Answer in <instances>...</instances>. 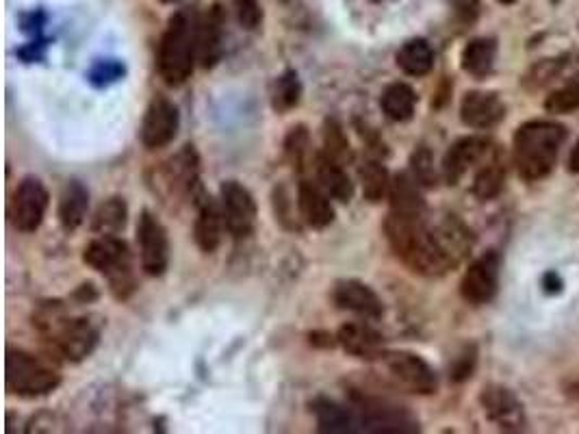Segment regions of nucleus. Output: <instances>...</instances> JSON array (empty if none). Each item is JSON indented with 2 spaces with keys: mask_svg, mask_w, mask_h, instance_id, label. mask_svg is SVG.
Returning <instances> with one entry per match:
<instances>
[{
  "mask_svg": "<svg viewBox=\"0 0 579 434\" xmlns=\"http://www.w3.org/2000/svg\"><path fill=\"white\" fill-rule=\"evenodd\" d=\"M386 239L410 270L421 276H443L454 270V261L447 257L434 226L426 220V215L410 217L389 213L384 222Z\"/></svg>",
  "mask_w": 579,
  "mask_h": 434,
  "instance_id": "f257e3e1",
  "label": "nucleus"
},
{
  "mask_svg": "<svg viewBox=\"0 0 579 434\" xmlns=\"http://www.w3.org/2000/svg\"><path fill=\"white\" fill-rule=\"evenodd\" d=\"M198 24L191 9H178L170 18L159 46V74L170 87L185 85L198 61Z\"/></svg>",
  "mask_w": 579,
  "mask_h": 434,
  "instance_id": "f03ea898",
  "label": "nucleus"
},
{
  "mask_svg": "<svg viewBox=\"0 0 579 434\" xmlns=\"http://www.w3.org/2000/svg\"><path fill=\"white\" fill-rule=\"evenodd\" d=\"M566 129L556 122L534 120L523 124L514 135V165L525 181L545 178L558 161Z\"/></svg>",
  "mask_w": 579,
  "mask_h": 434,
  "instance_id": "7ed1b4c3",
  "label": "nucleus"
},
{
  "mask_svg": "<svg viewBox=\"0 0 579 434\" xmlns=\"http://www.w3.org/2000/svg\"><path fill=\"white\" fill-rule=\"evenodd\" d=\"M37 328L50 341L55 354L70 363H81L94 352L98 343V328L85 317H70L59 302L44 306L35 317Z\"/></svg>",
  "mask_w": 579,
  "mask_h": 434,
  "instance_id": "20e7f679",
  "label": "nucleus"
},
{
  "mask_svg": "<svg viewBox=\"0 0 579 434\" xmlns=\"http://www.w3.org/2000/svg\"><path fill=\"white\" fill-rule=\"evenodd\" d=\"M83 261L92 270L107 276L111 293L118 300H126L135 291L133 254L124 239L115 235H100L83 252Z\"/></svg>",
  "mask_w": 579,
  "mask_h": 434,
  "instance_id": "39448f33",
  "label": "nucleus"
},
{
  "mask_svg": "<svg viewBox=\"0 0 579 434\" xmlns=\"http://www.w3.org/2000/svg\"><path fill=\"white\" fill-rule=\"evenodd\" d=\"M5 372L7 391L24 400L42 398L61 385L59 369L27 350H7Z\"/></svg>",
  "mask_w": 579,
  "mask_h": 434,
  "instance_id": "423d86ee",
  "label": "nucleus"
},
{
  "mask_svg": "<svg viewBox=\"0 0 579 434\" xmlns=\"http://www.w3.org/2000/svg\"><path fill=\"white\" fill-rule=\"evenodd\" d=\"M354 413L358 426L371 432H419L417 417L408 408L384 398H373L365 393H352Z\"/></svg>",
  "mask_w": 579,
  "mask_h": 434,
  "instance_id": "0eeeda50",
  "label": "nucleus"
},
{
  "mask_svg": "<svg viewBox=\"0 0 579 434\" xmlns=\"http://www.w3.org/2000/svg\"><path fill=\"white\" fill-rule=\"evenodd\" d=\"M137 246L141 270L148 276L159 278L170 267V239H167L165 226L157 215L144 211L137 222Z\"/></svg>",
  "mask_w": 579,
  "mask_h": 434,
  "instance_id": "6e6552de",
  "label": "nucleus"
},
{
  "mask_svg": "<svg viewBox=\"0 0 579 434\" xmlns=\"http://www.w3.org/2000/svg\"><path fill=\"white\" fill-rule=\"evenodd\" d=\"M48 204L50 196L44 183L40 178L27 176L14 191V198H11V222L20 233H35L44 222Z\"/></svg>",
  "mask_w": 579,
  "mask_h": 434,
  "instance_id": "1a4fd4ad",
  "label": "nucleus"
},
{
  "mask_svg": "<svg viewBox=\"0 0 579 434\" xmlns=\"http://www.w3.org/2000/svg\"><path fill=\"white\" fill-rule=\"evenodd\" d=\"M220 202L226 220V231L235 239H248L259 220L254 196L239 181H224L220 187Z\"/></svg>",
  "mask_w": 579,
  "mask_h": 434,
  "instance_id": "9d476101",
  "label": "nucleus"
},
{
  "mask_svg": "<svg viewBox=\"0 0 579 434\" xmlns=\"http://www.w3.org/2000/svg\"><path fill=\"white\" fill-rule=\"evenodd\" d=\"M180 129V113L172 100L165 96H154L141 122L139 139L148 150H159L170 146Z\"/></svg>",
  "mask_w": 579,
  "mask_h": 434,
  "instance_id": "9b49d317",
  "label": "nucleus"
},
{
  "mask_svg": "<svg viewBox=\"0 0 579 434\" xmlns=\"http://www.w3.org/2000/svg\"><path fill=\"white\" fill-rule=\"evenodd\" d=\"M382 359L391 378L410 393L430 395L439 387L434 369L413 352H389Z\"/></svg>",
  "mask_w": 579,
  "mask_h": 434,
  "instance_id": "f8f14e48",
  "label": "nucleus"
},
{
  "mask_svg": "<svg viewBox=\"0 0 579 434\" xmlns=\"http://www.w3.org/2000/svg\"><path fill=\"white\" fill-rule=\"evenodd\" d=\"M499 270H501V259L497 252H486L480 259H475L469 270L462 276L460 283V293L469 304L482 306L486 302H491L499 287Z\"/></svg>",
  "mask_w": 579,
  "mask_h": 434,
  "instance_id": "ddd939ff",
  "label": "nucleus"
},
{
  "mask_svg": "<svg viewBox=\"0 0 579 434\" xmlns=\"http://www.w3.org/2000/svg\"><path fill=\"white\" fill-rule=\"evenodd\" d=\"M495 155L493 142L486 137H462L458 142L447 150V155L441 165V174L445 183L458 185L473 165L486 163Z\"/></svg>",
  "mask_w": 579,
  "mask_h": 434,
  "instance_id": "4468645a",
  "label": "nucleus"
},
{
  "mask_svg": "<svg viewBox=\"0 0 579 434\" xmlns=\"http://www.w3.org/2000/svg\"><path fill=\"white\" fill-rule=\"evenodd\" d=\"M480 402L484 406L486 417L495 421L501 430L517 432L525 428L523 406L517 400V395H514L510 389L499 387V385H488L484 387L480 395Z\"/></svg>",
  "mask_w": 579,
  "mask_h": 434,
  "instance_id": "2eb2a0df",
  "label": "nucleus"
},
{
  "mask_svg": "<svg viewBox=\"0 0 579 434\" xmlns=\"http://www.w3.org/2000/svg\"><path fill=\"white\" fill-rule=\"evenodd\" d=\"M332 300L341 311H350L365 319H378L384 313V304L378 293L360 280H339L334 285Z\"/></svg>",
  "mask_w": 579,
  "mask_h": 434,
  "instance_id": "dca6fc26",
  "label": "nucleus"
},
{
  "mask_svg": "<svg viewBox=\"0 0 579 434\" xmlns=\"http://www.w3.org/2000/svg\"><path fill=\"white\" fill-rule=\"evenodd\" d=\"M196 207L198 217L196 224H193V237H196V244L202 252H215L222 244V235L226 228L222 202H217L204 194V191H200L196 198Z\"/></svg>",
  "mask_w": 579,
  "mask_h": 434,
  "instance_id": "f3484780",
  "label": "nucleus"
},
{
  "mask_svg": "<svg viewBox=\"0 0 579 434\" xmlns=\"http://www.w3.org/2000/svg\"><path fill=\"white\" fill-rule=\"evenodd\" d=\"M506 116V105L495 92H469L460 102V120L469 129H493Z\"/></svg>",
  "mask_w": 579,
  "mask_h": 434,
  "instance_id": "a211bd4d",
  "label": "nucleus"
},
{
  "mask_svg": "<svg viewBox=\"0 0 579 434\" xmlns=\"http://www.w3.org/2000/svg\"><path fill=\"white\" fill-rule=\"evenodd\" d=\"M337 343L347 352L356 356V359H382L384 352V337L376 328L365 322H347L339 328Z\"/></svg>",
  "mask_w": 579,
  "mask_h": 434,
  "instance_id": "6ab92c4d",
  "label": "nucleus"
},
{
  "mask_svg": "<svg viewBox=\"0 0 579 434\" xmlns=\"http://www.w3.org/2000/svg\"><path fill=\"white\" fill-rule=\"evenodd\" d=\"M224 53V9L213 5L198 24V61L202 68H215Z\"/></svg>",
  "mask_w": 579,
  "mask_h": 434,
  "instance_id": "aec40b11",
  "label": "nucleus"
},
{
  "mask_svg": "<svg viewBox=\"0 0 579 434\" xmlns=\"http://www.w3.org/2000/svg\"><path fill=\"white\" fill-rule=\"evenodd\" d=\"M298 209L302 220L321 231V228H328L334 222V207L330 202L328 191L315 185L311 181H302L298 187Z\"/></svg>",
  "mask_w": 579,
  "mask_h": 434,
  "instance_id": "412c9836",
  "label": "nucleus"
},
{
  "mask_svg": "<svg viewBox=\"0 0 579 434\" xmlns=\"http://www.w3.org/2000/svg\"><path fill=\"white\" fill-rule=\"evenodd\" d=\"M313 168L317 172L319 185L324 187L334 200L350 202L354 198V183H352V178L347 176L341 161L332 159L330 155H326V152H317Z\"/></svg>",
  "mask_w": 579,
  "mask_h": 434,
  "instance_id": "4be33fe9",
  "label": "nucleus"
},
{
  "mask_svg": "<svg viewBox=\"0 0 579 434\" xmlns=\"http://www.w3.org/2000/svg\"><path fill=\"white\" fill-rule=\"evenodd\" d=\"M311 408L317 419L319 432L345 434V432H354L358 426V417L354 413V408L343 406L330 398H315L311 402Z\"/></svg>",
  "mask_w": 579,
  "mask_h": 434,
  "instance_id": "5701e85b",
  "label": "nucleus"
},
{
  "mask_svg": "<svg viewBox=\"0 0 579 434\" xmlns=\"http://www.w3.org/2000/svg\"><path fill=\"white\" fill-rule=\"evenodd\" d=\"M419 187L421 185L415 181L413 174L402 172L395 178H391V189H389L391 213L410 215V217L426 215V202H423Z\"/></svg>",
  "mask_w": 579,
  "mask_h": 434,
  "instance_id": "b1692460",
  "label": "nucleus"
},
{
  "mask_svg": "<svg viewBox=\"0 0 579 434\" xmlns=\"http://www.w3.org/2000/svg\"><path fill=\"white\" fill-rule=\"evenodd\" d=\"M89 211V191L83 183L70 181L61 191L59 198V222L68 233H74L79 228Z\"/></svg>",
  "mask_w": 579,
  "mask_h": 434,
  "instance_id": "393cba45",
  "label": "nucleus"
},
{
  "mask_svg": "<svg viewBox=\"0 0 579 434\" xmlns=\"http://www.w3.org/2000/svg\"><path fill=\"white\" fill-rule=\"evenodd\" d=\"M380 105L384 116L393 122H408L413 120L417 109V94L415 89L406 83H393L382 92Z\"/></svg>",
  "mask_w": 579,
  "mask_h": 434,
  "instance_id": "a878e982",
  "label": "nucleus"
},
{
  "mask_svg": "<svg viewBox=\"0 0 579 434\" xmlns=\"http://www.w3.org/2000/svg\"><path fill=\"white\" fill-rule=\"evenodd\" d=\"M495 55H497L495 40H488V37L471 40L465 46V50H462V57H460L462 70L475 76V79H484L486 74H491L495 66Z\"/></svg>",
  "mask_w": 579,
  "mask_h": 434,
  "instance_id": "bb28decb",
  "label": "nucleus"
},
{
  "mask_svg": "<svg viewBox=\"0 0 579 434\" xmlns=\"http://www.w3.org/2000/svg\"><path fill=\"white\" fill-rule=\"evenodd\" d=\"M395 61L408 76H426L434 68V50L426 40H410L397 50Z\"/></svg>",
  "mask_w": 579,
  "mask_h": 434,
  "instance_id": "cd10ccee",
  "label": "nucleus"
},
{
  "mask_svg": "<svg viewBox=\"0 0 579 434\" xmlns=\"http://www.w3.org/2000/svg\"><path fill=\"white\" fill-rule=\"evenodd\" d=\"M358 178H360V185H363L365 200L376 204V202H382L386 196H389L391 176H389V172H386V168L380 161L367 159L358 168Z\"/></svg>",
  "mask_w": 579,
  "mask_h": 434,
  "instance_id": "c85d7f7f",
  "label": "nucleus"
},
{
  "mask_svg": "<svg viewBox=\"0 0 579 434\" xmlns=\"http://www.w3.org/2000/svg\"><path fill=\"white\" fill-rule=\"evenodd\" d=\"M506 183V168L497 155L488 159L482 168L475 174L473 181V194L480 200H493L501 194Z\"/></svg>",
  "mask_w": 579,
  "mask_h": 434,
  "instance_id": "c756f323",
  "label": "nucleus"
},
{
  "mask_svg": "<svg viewBox=\"0 0 579 434\" xmlns=\"http://www.w3.org/2000/svg\"><path fill=\"white\" fill-rule=\"evenodd\" d=\"M128 220V207L124 198H109L102 202L92 222V231L98 235H118L124 231Z\"/></svg>",
  "mask_w": 579,
  "mask_h": 434,
  "instance_id": "7c9ffc66",
  "label": "nucleus"
},
{
  "mask_svg": "<svg viewBox=\"0 0 579 434\" xmlns=\"http://www.w3.org/2000/svg\"><path fill=\"white\" fill-rule=\"evenodd\" d=\"M300 100H302V83L298 72L287 70L285 74H280L272 89V107L278 113H287L298 107Z\"/></svg>",
  "mask_w": 579,
  "mask_h": 434,
  "instance_id": "2f4dec72",
  "label": "nucleus"
},
{
  "mask_svg": "<svg viewBox=\"0 0 579 434\" xmlns=\"http://www.w3.org/2000/svg\"><path fill=\"white\" fill-rule=\"evenodd\" d=\"M285 157L295 170L302 172L311 157V133L304 124L293 126L285 137Z\"/></svg>",
  "mask_w": 579,
  "mask_h": 434,
  "instance_id": "473e14b6",
  "label": "nucleus"
},
{
  "mask_svg": "<svg viewBox=\"0 0 579 434\" xmlns=\"http://www.w3.org/2000/svg\"><path fill=\"white\" fill-rule=\"evenodd\" d=\"M324 148H326L324 150L326 155H330L332 159H337L341 163L352 159V148H350V142H347L343 126L334 118H328L324 124Z\"/></svg>",
  "mask_w": 579,
  "mask_h": 434,
  "instance_id": "72a5a7b5",
  "label": "nucleus"
},
{
  "mask_svg": "<svg viewBox=\"0 0 579 434\" xmlns=\"http://www.w3.org/2000/svg\"><path fill=\"white\" fill-rule=\"evenodd\" d=\"M545 109L549 113H571L579 109V76H575L573 81L562 85L556 89L547 100Z\"/></svg>",
  "mask_w": 579,
  "mask_h": 434,
  "instance_id": "f704fd0d",
  "label": "nucleus"
},
{
  "mask_svg": "<svg viewBox=\"0 0 579 434\" xmlns=\"http://www.w3.org/2000/svg\"><path fill=\"white\" fill-rule=\"evenodd\" d=\"M410 174L415 176V181L421 187H434L436 185V168H434V157L428 148H417L410 157Z\"/></svg>",
  "mask_w": 579,
  "mask_h": 434,
  "instance_id": "c9c22d12",
  "label": "nucleus"
},
{
  "mask_svg": "<svg viewBox=\"0 0 579 434\" xmlns=\"http://www.w3.org/2000/svg\"><path fill=\"white\" fill-rule=\"evenodd\" d=\"M237 18L241 22L243 29L256 31L263 22V9L259 5V0H235Z\"/></svg>",
  "mask_w": 579,
  "mask_h": 434,
  "instance_id": "e433bc0d",
  "label": "nucleus"
},
{
  "mask_svg": "<svg viewBox=\"0 0 579 434\" xmlns=\"http://www.w3.org/2000/svg\"><path fill=\"white\" fill-rule=\"evenodd\" d=\"M475 367V348H467L452 365V380L462 382L467 380Z\"/></svg>",
  "mask_w": 579,
  "mask_h": 434,
  "instance_id": "4c0bfd02",
  "label": "nucleus"
},
{
  "mask_svg": "<svg viewBox=\"0 0 579 434\" xmlns=\"http://www.w3.org/2000/svg\"><path fill=\"white\" fill-rule=\"evenodd\" d=\"M480 0H454V14L462 24H471L478 18Z\"/></svg>",
  "mask_w": 579,
  "mask_h": 434,
  "instance_id": "58836bf2",
  "label": "nucleus"
},
{
  "mask_svg": "<svg viewBox=\"0 0 579 434\" xmlns=\"http://www.w3.org/2000/svg\"><path fill=\"white\" fill-rule=\"evenodd\" d=\"M569 170L571 172H575V174H579V142H577V146L573 148V152H571V159H569Z\"/></svg>",
  "mask_w": 579,
  "mask_h": 434,
  "instance_id": "ea45409f",
  "label": "nucleus"
},
{
  "mask_svg": "<svg viewBox=\"0 0 579 434\" xmlns=\"http://www.w3.org/2000/svg\"><path fill=\"white\" fill-rule=\"evenodd\" d=\"M497 3H501V5H512L514 0H497Z\"/></svg>",
  "mask_w": 579,
  "mask_h": 434,
  "instance_id": "a19ab883",
  "label": "nucleus"
},
{
  "mask_svg": "<svg viewBox=\"0 0 579 434\" xmlns=\"http://www.w3.org/2000/svg\"><path fill=\"white\" fill-rule=\"evenodd\" d=\"M159 3H163V5H170V3H176V0H159Z\"/></svg>",
  "mask_w": 579,
  "mask_h": 434,
  "instance_id": "79ce46f5",
  "label": "nucleus"
}]
</instances>
